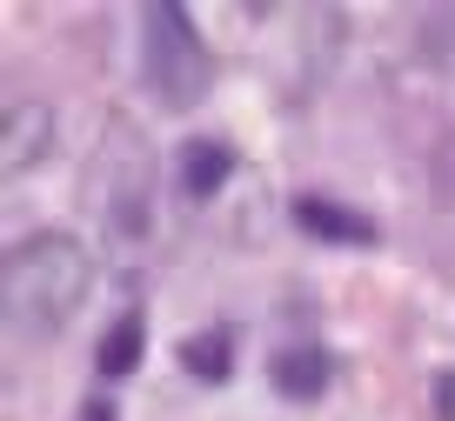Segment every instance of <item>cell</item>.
<instances>
[{"mask_svg":"<svg viewBox=\"0 0 455 421\" xmlns=\"http://www.w3.org/2000/svg\"><path fill=\"white\" fill-rule=\"evenodd\" d=\"M87 281H94V261L74 234L60 227H41V234L14 241L7 261H0V301H7V328L20 341H54L60 328L81 314Z\"/></svg>","mask_w":455,"mask_h":421,"instance_id":"cell-1","label":"cell"},{"mask_svg":"<svg viewBox=\"0 0 455 421\" xmlns=\"http://www.w3.org/2000/svg\"><path fill=\"white\" fill-rule=\"evenodd\" d=\"M141 81L161 107H195L214 81L208 47H201L195 20L174 0H148L141 7Z\"/></svg>","mask_w":455,"mask_h":421,"instance_id":"cell-2","label":"cell"},{"mask_svg":"<svg viewBox=\"0 0 455 421\" xmlns=\"http://www.w3.org/2000/svg\"><path fill=\"white\" fill-rule=\"evenodd\" d=\"M7 134H0V168L7 174H28L34 161L47 155V134H54V114L47 100H7Z\"/></svg>","mask_w":455,"mask_h":421,"instance_id":"cell-3","label":"cell"},{"mask_svg":"<svg viewBox=\"0 0 455 421\" xmlns=\"http://www.w3.org/2000/svg\"><path fill=\"white\" fill-rule=\"evenodd\" d=\"M268 381L288 394V401H315V394L335 381V361H328V348H308V341H301V348H282L268 361Z\"/></svg>","mask_w":455,"mask_h":421,"instance_id":"cell-4","label":"cell"},{"mask_svg":"<svg viewBox=\"0 0 455 421\" xmlns=\"http://www.w3.org/2000/svg\"><path fill=\"white\" fill-rule=\"evenodd\" d=\"M228 174H235V147H228V140H188V147H181L188 201H214L228 187Z\"/></svg>","mask_w":455,"mask_h":421,"instance_id":"cell-5","label":"cell"},{"mask_svg":"<svg viewBox=\"0 0 455 421\" xmlns=\"http://www.w3.org/2000/svg\"><path fill=\"white\" fill-rule=\"evenodd\" d=\"M295 221L308 227V234H322V241H362V248L375 241V221H369V214L341 208V201H328V195H301V201H295Z\"/></svg>","mask_w":455,"mask_h":421,"instance_id":"cell-6","label":"cell"},{"mask_svg":"<svg viewBox=\"0 0 455 421\" xmlns=\"http://www.w3.org/2000/svg\"><path fill=\"white\" fill-rule=\"evenodd\" d=\"M141 348H148V322H141V308H128L121 322L100 335V348H94V368L100 375H128L134 361H141Z\"/></svg>","mask_w":455,"mask_h":421,"instance_id":"cell-7","label":"cell"},{"mask_svg":"<svg viewBox=\"0 0 455 421\" xmlns=\"http://www.w3.org/2000/svg\"><path fill=\"white\" fill-rule=\"evenodd\" d=\"M181 368L195 381H228V368H235V335H228V328H208V335L181 341Z\"/></svg>","mask_w":455,"mask_h":421,"instance_id":"cell-8","label":"cell"},{"mask_svg":"<svg viewBox=\"0 0 455 421\" xmlns=\"http://www.w3.org/2000/svg\"><path fill=\"white\" fill-rule=\"evenodd\" d=\"M422 54L455 81V7H428L422 14Z\"/></svg>","mask_w":455,"mask_h":421,"instance_id":"cell-9","label":"cell"},{"mask_svg":"<svg viewBox=\"0 0 455 421\" xmlns=\"http://www.w3.org/2000/svg\"><path fill=\"white\" fill-rule=\"evenodd\" d=\"M435 421H455V375H435Z\"/></svg>","mask_w":455,"mask_h":421,"instance_id":"cell-10","label":"cell"}]
</instances>
